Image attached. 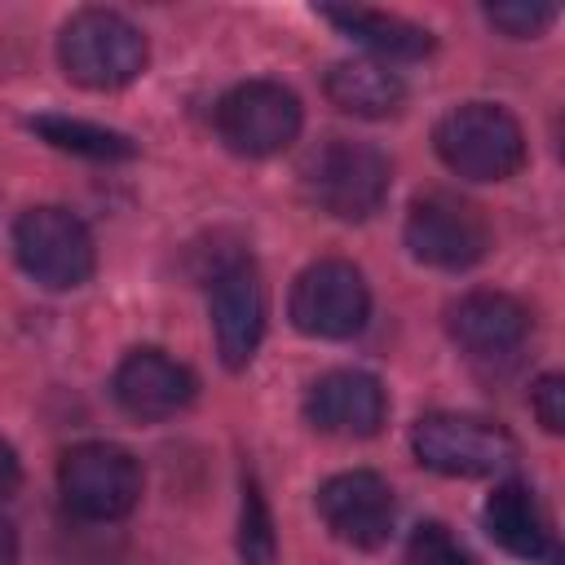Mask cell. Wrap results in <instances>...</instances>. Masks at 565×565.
Listing matches in <instances>:
<instances>
[{
	"mask_svg": "<svg viewBox=\"0 0 565 565\" xmlns=\"http://www.w3.org/2000/svg\"><path fill=\"white\" fill-rule=\"evenodd\" d=\"M300 124H305L300 97L274 79H247V84L230 88L216 106L221 141L247 159H269V154L287 150L300 137Z\"/></svg>",
	"mask_w": 565,
	"mask_h": 565,
	"instance_id": "obj_7",
	"label": "cell"
},
{
	"mask_svg": "<svg viewBox=\"0 0 565 565\" xmlns=\"http://www.w3.org/2000/svg\"><path fill=\"white\" fill-rule=\"evenodd\" d=\"M212 335L230 371L247 366L265 335V287L247 260H225L212 274Z\"/></svg>",
	"mask_w": 565,
	"mask_h": 565,
	"instance_id": "obj_11",
	"label": "cell"
},
{
	"mask_svg": "<svg viewBox=\"0 0 565 565\" xmlns=\"http://www.w3.org/2000/svg\"><path fill=\"white\" fill-rule=\"evenodd\" d=\"M13 556H18V534H13V525L0 516V565H13Z\"/></svg>",
	"mask_w": 565,
	"mask_h": 565,
	"instance_id": "obj_24",
	"label": "cell"
},
{
	"mask_svg": "<svg viewBox=\"0 0 565 565\" xmlns=\"http://www.w3.org/2000/svg\"><path fill=\"white\" fill-rule=\"evenodd\" d=\"M481 525L508 556L530 561V565H561L552 516L525 481H499L481 508Z\"/></svg>",
	"mask_w": 565,
	"mask_h": 565,
	"instance_id": "obj_14",
	"label": "cell"
},
{
	"mask_svg": "<svg viewBox=\"0 0 565 565\" xmlns=\"http://www.w3.org/2000/svg\"><path fill=\"white\" fill-rule=\"evenodd\" d=\"M393 185V163L380 146L353 137H327L305 159V194L335 221H366L380 212Z\"/></svg>",
	"mask_w": 565,
	"mask_h": 565,
	"instance_id": "obj_1",
	"label": "cell"
},
{
	"mask_svg": "<svg viewBox=\"0 0 565 565\" xmlns=\"http://www.w3.org/2000/svg\"><path fill=\"white\" fill-rule=\"evenodd\" d=\"M57 57L75 84L110 93L146 71V35L115 9H79L57 35Z\"/></svg>",
	"mask_w": 565,
	"mask_h": 565,
	"instance_id": "obj_2",
	"label": "cell"
},
{
	"mask_svg": "<svg viewBox=\"0 0 565 565\" xmlns=\"http://www.w3.org/2000/svg\"><path fill=\"white\" fill-rule=\"evenodd\" d=\"M411 450L441 477H494L516 459V441L508 437V428L459 411L424 415L411 428Z\"/></svg>",
	"mask_w": 565,
	"mask_h": 565,
	"instance_id": "obj_5",
	"label": "cell"
},
{
	"mask_svg": "<svg viewBox=\"0 0 565 565\" xmlns=\"http://www.w3.org/2000/svg\"><path fill=\"white\" fill-rule=\"evenodd\" d=\"M31 128L49 146L71 150V154H84V159H128L137 150L124 132L102 128V124H88V119H71V115H40V119H31Z\"/></svg>",
	"mask_w": 565,
	"mask_h": 565,
	"instance_id": "obj_18",
	"label": "cell"
},
{
	"mask_svg": "<svg viewBox=\"0 0 565 565\" xmlns=\"http://www.w3.org/2000/svg\"><path fill=\"white\" fill-rule=\"evenodd\" d=\"M327 97L358 119H384L397 115L406 102V84L388 62L375 57H349L327 71Z\"/></svg>",
	"mask_w": 565,
	"mask_h": 565,
	"instance_id": "obj_16",
	"label": "cell"
},
{
	"mask_svg": "<svg viewBox=\"0 0 565 565\" xmlns=\"http://www.w3.org/2000/svg\"><path fill=\"white\" fill-rule=\"evenodd\" d=\"M318 512H322L327 530L340 543H349V547H380L393 534L397 499H393V486L380 472L353 468V472H335V477L322 481Z\"/></svg>",
	"mask_w": 565,
	"mask_h": 565,
	"instance_id": "obj_10",
	"label": "cell"
},
{
	"mask_svg": "<svg viewBox=\"0 0 565 565\" xmlns=\"http://www.w3.org/2000/svg\"><path fill=\"white\" fill-rule=\"evenodd\" d=\"M402 565H477V561L468 556V547H463L446 525L428 521V525H419V530L411 534Z\"/></svg>",
	"mask_w": 565,
	"mask_h": 565,
	"instance_id": "obj_20",
	"label": "cell"
},
{
	"mask_svg": "<svg viewBox=\"0 0 565 565\" xmlns=\"http://www.w3.org/2000/svg\"><path fill=\"white\" fill-rule=\"evenodd\" d=\"M62 503L84 521H119L141 499V463L115 441H84L57 463Z\"/></svg>",
	"mask_w": 565,
	"mask_h": 565,
	"instance_id": "obj_6",
	"label": "cell"
},
{
	"mask_svg": "<svg viewBox=\"0 0 565 565\" xmlns=\"http://www.w3.org/2000/svg\"><path fill=\"white\" fill-rule=\"evenodd\" d=\"M433 141L441 163L468 181H508L525 163V132L494 102L455 106L450 115H441Z\"/></svg>",
	"mask_w": 565,
	"mask_h": 565,
	"instance_id": "obj_3",
	"label": "cell"
},
{
	"mask_svg": "<svg viewBox=\"0 0 565 565\" xmlns=\"http://www.w3.org/2000/svg\"><path fill=\"white\" fill-rule=\"evenodd\" d=\"M530 402H534V415H539V424H543L547 433H561V428H565V380H561V375H543V380L534 384Z\"/></svg>",
	"mask_w": 565,
	"mask_h": 565,
	"instance_id": "obj_22",
	"label": "cell"
},
{
	"mask_svg": "<svg viewBox=\"0 0 565 565\" xmlns=\"http://www.w3.org/2000/svg\"><path fill=\"white\" fill-rule=\"evenodd\" d=\"M486 18H490V26H499L503 35L530 40V35H543V31L556 22V9H552V4H539V0H512V4H490Z\"/></svg>",
	"mask_w": 565,
	"mask_h": 565,
	"instance_id": "obj_21",
	"label": "cell"
},
{
	"mask_svg": "<svg viewBox=\"0 0 565 565\" xmlns=\"http://www.w3.org/2000/svg\"><path fill=\"white\" fill-rule=\"evenodd\" d=\"M305 415L318 433H331V437H375L388 415V397L371 371L340 366L309 384Z\"/></svg>",
	"mask_w": 565,
	"mask_h": 565,
	"instance_id": "obj_12",
	"label": "cell"
},
{
	"mask_svg": "<svg viewBox=\"0 0 565 565\" xmlns=\"http://www.w3.org/2000/svg\"><path fill=\"white\" fill-rule=\"evenodd\" d=\"M450 340L477 362H508L530 340V309L508 291H468L450 305Z\"/></svg>",
	"mask_w": 565,
	"mask_h": 565,
	"instance_id": "obj_13",
	"label": "cell"
},
{
	"mask_svg": "<svg viewBox=\"0 0 565 565\" xmlns=\"http://www.w3.org/2000/svg\"><path fill=\"white\" fill-rule=\"evenodd\" d=\"M13 252L18 265L49 291H71L93 278L97 247L88 225L66 207H26L13 225Z\"/></svg>",
	"mask_w": 565,
	"mask_h": 565,
	"instance_id": "obj_4",
	"label": "cell"
},
{
	"mask_svg": "<svg viewBox=\"0 0 565 565\" xmlns=\"http://www.w3.org/2000/svg\"><path fill=\"white\" fill-rule=\"evenodd\" d=\"M406 247L415 260H424L433 269H468L486 256L490 225L468 199L433 190V194L415 199L406 212Z\"/></svg>",
	"mask_w": 565,
	"mask_h": 565,
	"instance_id": "obj_9",
	"label": "cell"
},
{
	"mask_svg": "<svg viewBox=\"0 0 565 565\" xmlns=\"http://www.w3.org/2000/svg\"><path fill=\"white\" fill-rule=\"evenodd\" d=\"M194 371L163 349H132L115 371V402L132 419H172L194 402Z\"/></svg>",
	"mask_w": 565,
	"mask_h": 565,
	"instance_id": "obj_15",
	"label": "cell"
},
{
	"mask_svg": "<svg viewBox=\"0 0 565 565\" xmlns=\"http://www.w3.org/2000/svg\"><path fill=\"white\" fill-rule=\"evenodd\" d=\"M291 322L305 335L318 340H349L366 327L371 318V291L366 278L349 265V260H313L309 269H300V278L291 282V300H287Z\"/></svg>",
	"mask_w": 565,
	"mask_h": 565,
	"instance_id": "obj_8",
	"label": "cell"
},
{
	"mask_svg": "<svg viewBox=\"0 0 565 565\" xmlns=\"http://www.w3.org/2000/svg\"><path fill=\"white\" fill-rule=\"evenodd\" d=\"M18 477H22V468H18V455H13V446L0 437V499H9V494L18 490Z\"/></svg>",
	"mask_w": 565,
	"mask_h": 565,
	"instance_id": "obj_23",
	"label": "cell"
},
{
	"mask_svg": "<svg viewBox=\"0 0 565 565\" xmlns=\"http://www.w3.org/2000/svg\"><path fill=\"white\" fill-rule=\"evenodd\" d=\"M331 26H340L349 40L375 53V62H415L433 49V35L397 13H375V9H353V4H327L318 9Z\"/></svg>",
	"mask_w": 565,
	"mask_h": 565,
	"instance_id": "obj_17",
	"label": "cell"
},
{
	"mask_svg": "<svg viewBox=\"0 0 565 565\" xmlns=\"http://www.w3.org/2000/svg\"><path fill=\"white\" fill-rule=\"evenodd\" d=\"M238 552L247 565H269L278 543H274V521L265 508V494L256 481H243V525H238Z\"/></svg>",
	"mask_w": 565,
	"mask_h": 565,
	"instance_id": "obj_19",
	"label": "cell"
}]
</instances>
